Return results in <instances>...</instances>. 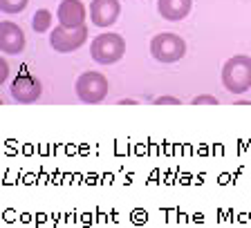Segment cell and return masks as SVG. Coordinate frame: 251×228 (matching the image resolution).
Instances as JSON below:
<instances>
[{
  "mask_svg": "<svg viewBox=\"0 0 251 228\" xmlns=\"http://www.w3.org/2000/svg\"><path fill=\"white\" fill-rule=\"evenodd\" d=\"M31 27L38 34L50 31V27H52V14H50V9H38L36 14L31 16Z\"/></svg>",
  "mask_w": 251,
  "mask_h": 228,
  "instance_id": "cell-11",
  "label": "cell"
},
{
  "mask_svg": "<svg viewBox=\"0 0 251 228\" xmlns=\"http://www.w3.org/2000/svg\"><path fill=\"white\" fill-rule=\"evenodd\" d=\"M74 90H76V96L83 103L88 105H97L108 96V78L99 72H83L81 76L76 78V83H74Z\"/></svg>",
  "mask_w": 251,
  "mask_h": 228,
  "instance_id": "cell-2",
  "label": "cell"
},
{
  "mask_svg": "<svg viewBox=\"0 0 251 228\" xmlns=\"http://www.w3.org/2000/svg\"><path fill=\"white\" fill-rule=\"evenodd\" d=\"M25 34L16 23L5 21L0 25V49L2 54H21L25 49Z\"/></svg>",
  "mask_w": 251,
  "mask_h": 228,
  "instance_id": "cell-8",
  "label": "cell"
},
{
  "mask_svg": "<svg viewBox=\"0 0 251 228\" xmlns=\"http://www.w3.org/2000/svg\"><path fill=\"white\" fill-rule=\"evenodd\" d=\"M43 88L36 78L31 74H21V76L14 78L11 83V96H14L18 103H36L41 99Z\"/></svg>",
  "mask_w": 251,
  "mask_h": 228,
  "instance_id": "cell-6",
  "label": "cell"
},
{
  "mask_svg": "<svg viewBox=\"0 0 251 228\" xmlns=\"http://www.w3.org/2000/svg\"><path fill=\"white\" fill-rule=\"evenodd\" d=\"M85 41H88V27L85 25L76 27V29H68V27L58 25L56 29H52V34H50V43H52V47L58 54L74 52V49H78Z\"/></svg>",
  "mask_w": 251,
  "mask_h": 228,
  "instance_id": "cell-5",
  "label": "cell"
},
{
  "mask_svg": "<svg viewBox=\"0 0 251 228\" xmlns=\"http://www.w3.org/2000/svg\"><path fill=\"white\" fill-rule=\"evenodd\" d=\"M157 105H177L179 101L177 99H173V96H159V99H155Z\"/></svg>",
  "mask_w": 251,
  "mask_h": 228,
  "instance_id": "cell-15",
  "label": "cell"
},
{
  "mask_svg": "<svg viewBox=\"0 0 251 228\" xmlns=\"http://www.w3.org/2000/svg\"><path fill=\"white\" fill-rule=\"evenodd\" d=\"M222 85L231 94H242L251 88V58L240 54L222 65Z\"/></svg>",
  "mask_w": 251,
  "mask_h": 228,
  "instance_id": "cell-1",
  "label": "cell"
},
{
  "mask_svg": "<svg viewBox=\"0 0 251 228\" xmlns=\"http://www.w3.org/2000/svg\"><path fill=\"white\" fill-rule=\"evenodd\" d=\"M119 14H121L119 0H92V5H90V18H92V25L97 27L115 25Z\"/></svg>",
  "mask_w": 251,
  "mask_h": 228,
  "instance_id": "cell-7",
  "label": "cell"
},
{
  "mask_svg": "<svg viewBox=\"0 0 251 228\" xmlns=\"http://www.w3.org/2000/svg\"><path fill=\"white\" fill-rule=\"evenodd\" d=\"M193 0H157V9L166 21H182L191 14Z\"/></svg>",
  "mask_w": 251,
  "mask_h": 228,
  "instance_id": "cell-10",
  "label": "cell"
},
{
  "mask_svg": "<svg viewBox=\"0 0 251 228\" xmlns=\"http://www.w3.org/2000/svg\"><path fill=\"white\" fill-rule=\"evenodd\" d=\"M29 5V0H0V9L5 14H18Z\"/></svg>",
  "mask_w": 251,
  "mask_h": 228,
  "instance_id": "cell-12",
  "label": "cell"
},
{
  "mask_svg": "<svg viewBox=\"0 0 251 228\" xmlns=\"http://www.w3.org/2000/svg\"><path fill=\"white\" fill-rule=\"evenodd\" d=\"M58 25L68 27V29H76V27L85 25V7L81 0H63L58 5Z\"/></svg>",
  "mask_w": 251,
  "mask_h": 228,
  "instance_id": "cell-9",
  "label": "cell"
},
{
  "mask_svg": "<svg viewBox=\"0 0 251 228\" xmlns=\"http://www.w3.org/2000/svg\"><path fill=\"white\" fill-rule=\"evenodd\" d=\"M193 105H218V99L215 96H209V94H202V96H195Z\"/></svg>",
  "mask_w": 251,
  "mask_h": 228,
  "instance_id": "cell-13",
  "label": "cell"
},
{
  "mask_svg": "<svg viewBox=\"0 0 251 228\" xmlns=\"http://www.w3.org/2000/svg\"><path fill=\"white\" fill-rule=\"evenodd\" d=\"M151 54L157 58L159 63H175L179 58H184L186 54V43L182 36L173 34V31H164L157 34L151 43Z\"/></svg>",
  "mask_w": 251,
  "mask_h": 228,
  "instance_id": "cell-4",
  "label": "cell"
},
{
  "mask_svg": "<svg viewBox=\"0 0 251 228\" xmlns=\"http://www.w3.org/2000/svg\"><path fill=\"white\" fill-rule=\"evenodd\" d=\"M90 54H92V58L97 63H101V65H112V63H117L119 58H124L126 43L119 34H112V31L99 34V36L92 41Z\"/></svg>",
  "mask_w": 251,
  "mask_h": 228,
  "instance_id": "cell-3",
  "label": "cell"
},
{
  "mask_svg": "<svg viewBox=\"0 0 251 228\" xmlns=\"http://www.w3.org/2000/svg\"><path fill=\"white\" fill-rule=\"evenodd\" d=\"M7 76H9V65H7V61L0 58V83H5Z\"/></svg>",
  "mask_w": 251,
  "mask_h": 228,
  "instance_id": "cell-14",
  "label": "cell"
}]
</instances>
